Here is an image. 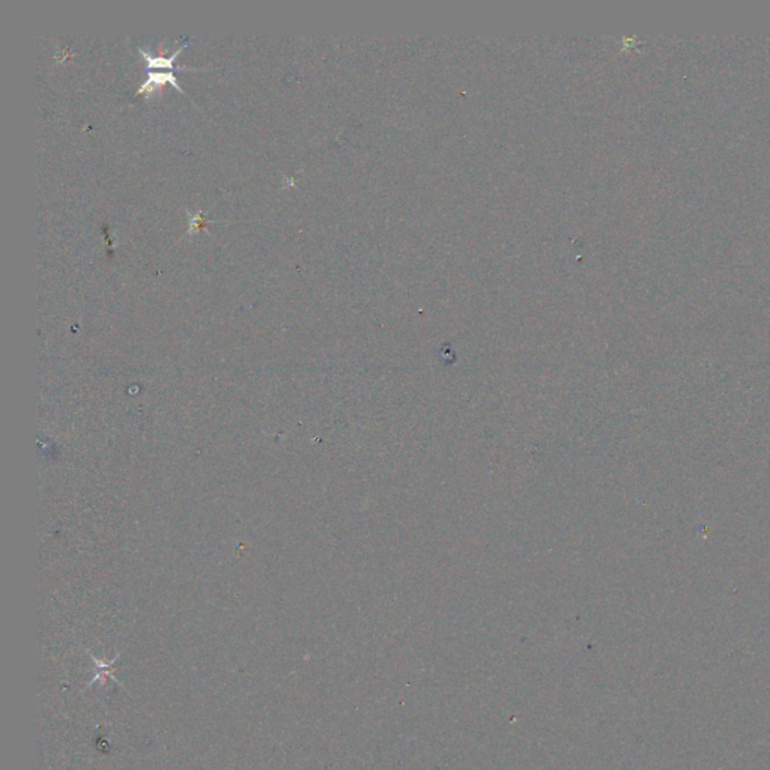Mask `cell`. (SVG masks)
Segmentation results:
<instances>
[{"mask_svg": "<svg viewBox=\"0 0 770 770\" xmlns=\"http://www.w3.org/2000/svg\"><path fill=\"white\" fill-rule=\"evenodd\" d=\"M167 83L172 85L173 88L178 89L179 92H182V94L185 95V90L182 89V86L179 85L178 80H176L173 72H150V74H147V79L142 83L141 86H138L136 94L137 95L145 94V95L150 97V95L154 94L157 89H160L161 86L167 85Z\"/></svg>", "mask_w": 770, "mask_h": 770, "instance_id": "6da1fadb", "label": "cell"}, {"mask_svg": "<svg viewBox=\"0 0 770 770\" xmlns=\"http://www.w3.org/2000/svg\"><path fill=\"white\" fill-rule=\"evenodd\" d=\"M189 45V41H185L181 47L176 50L175 53H172L169 58H164V56H152L147 51H145L142 47H138V53H141L143 56V59L146 61V65L147 68H169L172 72L175 71H184V70H191V71H198L199 68H193V67H187V65H182V67H175L173 62L175 59L178 58V54L182 51V49H185Z\"/></svg>", "mask_w": 770, "mask_h": 770, "instance_id": "7a4b0ae2", "label": "cell"}, {"mask_svg": "<svg viewBox=\"0 0 770 770\" xmlns=\"http://www.w3.org/2000/svg\"><path fill=\"white\" fill-rule=\"evenodd\" d=\"M203 225V217H202V212H199V214L193 216L191 217V226H190V232H196L202 227Z\"/></svg>", "mask_w": 770, "mask_h": 770, "instance_id": "3957f363", "label": "cell"}]
</instances>
